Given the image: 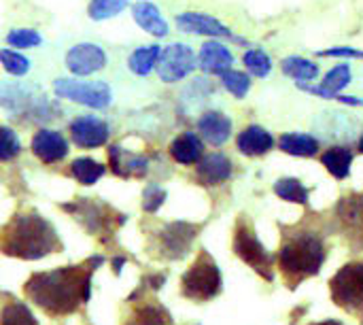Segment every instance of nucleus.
I'll list each match as a JSON object with an SVG mask.
<instances>
[{"label": "nucleus", "mask_w": 363, "mask_h": 325, "mask_svg": "<svg viewBox=\"0 0 363 325\" xmlns=\"http://www.w3.org/2000/svg\"><path fill=\"white\" fill-rule=\"evenodd\" d=\"M91 272L94 268H89V264L39 272L28 281L26 293L37 306L53 317L70 314L89 300Z\"/></svg>", "instance_id": "f257e3e1"}, {"label": "nucleus", "mask_w": 363, "mask_h": 325, "mask_svg": "<svg viewBox=\"0 0 363 325\" xmlns=\"http://www.w3.org/2000/svg\"><path fill=\"white\" fill-rule=\"evenodd\" d=\"M58 249L62 243L56 228L37 212L15 215L0 232V251L13 257L41 260Z\"/></svg>", "instance_id": "f03ea898"}, {"label": "nucleus", "mask_w": 363, "mask_h": 325, "mask_svg": "<svg viewBox=\"0 0 363 325\" xmlns=\"http://www.w3.org/2000/svg\"><path fill=\"white\" fill-rule=\"evenodd\" d=\"M325 262L323 236L312 230H298L283 236L279 251V270L293 289L302 281L319 274Z\"/></svg>", "instance_id": "7ed1b4c3"}, {"label": "nucleus", "mask_w": 363, "mask_h": 325, "mask_svg": "<svg viewBox=\"0 0 363 325\" xmlns=\"http://www.w3.org/2000/svg\"><path fill=\"white\" fill-rule=\"evenodd\" d=\"M234 253L249 264L260 276L266 281H274V257L268 253V249L260 243L253 224L247 217H240L234 228Z\"/></svg>", "instance_id": "20e7f679"}, {"label": "nucleus", "mask_w": 363, "mask_h": 325, "mask_svg": "<svg viewBox=\"0 0 363 325\" xmlns=\"http://www.w3.org/2000/svg\"><path fill=\"white\" fill-rule=\"evenodd\" d=\"M221 272L215 264V260L202 251L196 262L187 268V272L181 279V293L193 302H208L219 295L221 291Z\"/></svg>", "instance_id": "39448f33"}, {"label": "nucleus", "mask_w": 363, "mask_h": 325, "mask_svg": "<svg viewBox=\"0 0 363 325\" xmlns=\"http://www.w3.org/2000/svg\"><path fill=\"white\" fill-rule=\"evenodd\" d=\"M329 293L342 310L363 319V262L342 266L329 281Z\"/></svg>", "instance_id": "423d86ee"}, {"label": "nucleus", "mask_w": 363, "mask_h": 325, "mask_svg": "<svg viewBox=\"0 0 363 325\" xmlns=\"http://www.w3.org/2000/svg\"><path fill=\"white\" fill-rule=\"evenodd\" d=\"M53 91L58 98L72 100L89 108H106L113 100L110 87L104 81H79V79H56Z\"/></svg>", "instance_id": "0eeeda50"}, {"label": "nucleus", "mask_w": 363, "mask_h": 325, "mask_svg": "<svg viewBox=\"0 0 363 325\" xmlns=\"http://www.w3.org/2000/svg\"><path fill=\"white\" fill-rule=\"evenodd\" d=\"M155 68L164 83H177L196 68V56L187 45L172 43L160 51Z\"/></svg>", "instance_id": "6e6552de"}, {"label": "nucleus", "mask_w": 363, "mask_h": 325, "mask_svg": "<svg viewBox=\"0 0 363 325\" xmlns=\"http://www.w3.org/2000/svg\"><path fill=\"white\" fill-rule=\"evenodd\" d=\"M196 236H198V226H191V224H185V222L168 224L160 232V249H162L164 257L181 260L191 249V243H193Z\"/></svg>", "instance_id": "1a4fd4ad"}, {"label": "nucleus", "mask_w": 363, "mask_h": 325, "mask_svg": "<svg viewBox=\"0 0 363 325\" xmlns=\"http://www.w3.org/2000/svg\"><path fill=\"white\" fill-rule=\"evenodd\" d=\"M70 139L77 147L81 149H96L106 145L108 141V124L100 117L94 115H81L70 122Z\"/></svg>", "instance_id": "9d476101"}, {"label": "nucleus", "mask_w": 363, "mask_h": 325, "mask_svg": "<svg viewBox=\"0 0 363 325\" xmlns=\"http://www.w3.org/2000/svg\"><path fill=\"white\" fill-rule=\"evenodd\" d=\"M66 66L77 77H87L106 66V53L102 47L94 43H79L68 49L66 53Z\"/></svg>", "instance_id": "9b49d317"}, {"label": "nucleus", "mask_w": 363, "mask_h": 325, "mask_svg": "<svg viewBox=\"0 0 363 325\" xmlns=\"http://www.w3.org/2000/svg\"><path fill=\"white\" fill-rule=\"evenodd\" d=\"M32 153L45 164H56L68 155V141L58 130H39L32 139Z\"/></svg>", "instance_id": "f8f14e48"}, {"label": "nucleus", "mask_w": 363, "mask_h": 325, "mask_svg": "<svg viewBox=\"0 0 363 325\" xmlns=\"http://www.w3.org/2000/svg\"><path fill=\"white\" fill-rule=\"evenodd\" d=\"M338 219L350 245L355 249L363 247V202L355 198H344L338 204Z\"/></svg>", "instance_id": "ddd939ff"}, {"label": "nucleus", "mask_w": 363, "mask_h": 325, "mask_svg": "<svg viewBox=\"0 0 363 325\" xmlns=\"http://www.w3.org/2000/svg\"><path fill=\"white\" fill-rule=\"evenodd\" d=\"M177 26L183 32L189 34H204V37H231V30L221 24L219 20H215L212 15L206 13H196V11H187L181 13L177 18Z\"/></svg>", "instance_id": "4468645a"}, {"label": "nucleus", "mask_w": 363, "mask_h": 325, "mask_svg": "<svg viewBox=\"0 0 363 325\" xmlns=\"http://www.w3.org/2000/svg\"><path fill=\"white\" fill-rule=\"evenodd\" d=\"M198 132L208 145H223L231 134V120L219 111H208L198 120Z\"/></svg>", "instance_id": "2eb2a0df"}, {"label": "nucleus", "mask_w": 363, "mask_h": 325, "mask_svg": "<svg viewBox=\"0 0 363 325\" xmlns=\"http://www.w3.org/2000/svg\"><path fill=\"white\" fill-rule=\"evenodd\" d=\"M196 174H198V181L202 185H219V183L227 181L231 177V162L223 153L204 155L198 162Z\"/></svg>", "instance_id": "dca6fc26"}, {"label": "nucleus", "mask_w": 363, "mask_h": 325, "mask_svg": "<svg viewBox=\"0 0 363 325\" xmlns=\"http://www.w3.org/2000/svg\"><path fill=\"white\" fill-rule=\"evenodd\" d=\"M198 64L208 75H223L225 70L231 68L234 58H231V53H229V49L225 45H221L217 41H208L200 49Z\"/></svg>", "instance_id": "f3484780"}, {"label": "nucleus", "mask_w": 363, "mask_h": 325, "mask_svg": "<svg viewBox=\"0 0 363 325\" xmlns=\"http://www.w3.org/2000/svg\"><path fill=\"white\" fill-rule=\"evenodd\" d=\"M108 158H110V166H113L115 174H119V177H143L149 168L147 158L126 151L119 145L110 147Z\"/></svg>", "instance_id": "a211bd4d"}, {"label": "nucleus", "mask_w": 363, "mask_h": 325, "mask_svg": "<svg viewBox=\"0 0 363 325\" xmlns=\"http://www.w3.org/2000/svg\"><path fill=\"white\" fill-rule=\"evenodd\" d=\"M236 145L240 153H245L249 158H257V155H266L274 147V139L268 130L260 126H249L238 134Z\"/></svg>", "instance_id": "6ab92c4d"}, {"label": "nucleus", "mask_w": 363, "mask_h": 325, "mask_svg": "<svg viewBox=\"0 0 363 325\" xmlns=\"http://www.w3.org/2000/svg\"><path fill=\"white\" fill-rule=\"evenodd\" d=\"M132 18H134V22L145 30V32H149V34H153V37H166L168 34V24H166V20L162 18V13H160V9L153 5V3H149V0H139V3L132 7Z\"/></svg>", "instance_id": "aec40b11"}, {"label": "nucleus", "mask_w": 363, "mask_h": 325, "mask_svg": "<svg viewBox=\"0 0 363 325\" xmlns=\"http://www.w3.org/2000/svg\"><path fill=\"white\" fill-rule=\"evenodd\" d=\"M170 155L174 162L183 164V166H191L198 164L204 155V145L200 141L198 134L193 132H183L179 134L172 143H170Z\"/></svg>", "instance_id": "412c9836"}, {"label": "nucleus", "mask_w": 363, "mask_h": 325, "mask_svg": "<svg viewBox=\"0 0 363 325\" xmlns=\"http://www.w3.org/2000/svg\"><path fill=\"white\" fill-rule=\"evenodd\" d=\"M279 147L281 151L289 153V155H298V158H312L319 151V141L314 136L308 134H300V132H287L279 139Z\"/></svg>", "instance_id": "4be33fe9"}, {"label": "nucleus", "mask_w": 363, "mask_h": 325, "mask_svg": "<svg viewBox=\"0 0 363 325\" xmlns=\"http://www.w3.org/2000/svg\"><path fill=\"white\" fill-rule=\"evenodd\" d=\"M321 164L327 168V172L336 179H346L350 174L352 153L346 147H331L321 155Z\"/></svg>", "instance_id": "5701e85b"}, {"label": "nucleus", "mask_w": 363, "mask_h": 325, "mask_svg": "<svg viewBox=\"0 0 363 325\" xmlns=\"http://www.w3.org/2000/svg\"><path fill=\"white\" fill-rule=\"evenodd\" d=\"M126 325H172V317L162 304H147L136 308Z\"/></svg>", "instance_id": "b1692460"}, {"label": "nucleus", "mask_w": 363, "mask_h": 325, "mask_svg": "<svg viewBox=\"0 0 363 325\" xmlns=\"http://www.w3.org/2000/svg\"><path fill=\"white\" fill-rule=\"evenodd\" d=\"M160 45H147V47H139L136 51L130 53V60H128V66L134 75L139 77H145L153 70V66L158 64V58H160Z\"/></svg>", "instance_id": "393cba45"}, {"label": "nucleus", "mask_w": 363, "mask_h": 325, "mask_svg": "<svg viewBox=\"0 0 363 325\" xmlns=\"http://www.w3.org/2000/svg\"><path fill=\"white\" fill-rule=\"evenodd\" d=\"M70 174L81 183V185H94L102 174H104V166L91 158H77L70 164Z\"/></svg>", "instance_id": "a878e982"}, {"label": "nucleus", "mask_w": 363, "mask_h": 325, "mask_svg": "<svg viewBox=\"0 0 363 325\" xmlns=\"http://www.w3.org/2000/svg\"><path fill=\"white\" fill-rule=\"evenodd\" d=\"M281 68H283L285 75L293 77L295 81H312V79L319 75L317 64H312L310 60L300 58V56H289V58H285L283 64H281Z\"/></svg>", "instance_id": "bb28decb"}, {"label": "nucleus", "mask_w": 363, "mask_h": 325, "mask_svg": "<svg viewBox=\"0 0 363 325\" xmlns=\"http://www.w3.org/2000/svg\"><path fill=\"white\" fill-rule=\"evenodd\" d=\"M0 325H39V321L24 302H9L0 312Z\"/></svg>", "instance_id": "cd10ccee"}, {"label": "nucleus", "mask_w": 363, "mask_h": 325, "mask_svg": "<svg viewBox=\"0 0 363 325\" xmlns=\"http://www.w3.org/2000/svg\"><path fill=\"white\" fill-rule=\"evenodd\" d=\"M274 193L281 200L293 202V204H306L308 202V187L302 185L298 179H279L274 183Z\"/></svg>", "instance_id": "c85d7f7f"}, {"label": "nucleus", "mask_w": 363, "mask_h": 325, "mask_svg": "<svg viewBox=\"0 0 363 325\" xmlns=\"http://www.w3.org/2000/svg\"><path fill=\"white\" fill-rule=\"evenodd\" d=\"M130 5V0H91L89 3V18L94 22H102V20H110L117 13H121Z\"/></svg>", "instance_id": "c756f323"}, {"label": "nucleus", "mask_w": 363, "mask_h": 325, "mask_svg": "<svg viewBox=\"0 0 363 325\" xmlns=\"http://www.w3.org/2000/svg\"><path fill=\"white\" fill-rule=\"evenodd\" d=\"M242 62H245L247 70L255 77H268L272 70V60L262 49H249L245 56H242Z\"/></svg>", "instance_id": "7c9ffc66"}, {"label": "nucleus", "mask_w": 363, "mask_h": 325, "mask_svg": "<svg viewBox=\"0 0 363 325\" xmlns=\"http://www.w3.org/2000/svg\"><path fill=\"white\" fill-rule=\"evenodd\" d=\"M20 151H22V143L18 132L9 126H0V162H9L18 158Z\"/></svg>", "instance_id": "2f4dec72"}, {"label": "nucleus", "mask_w": 363, "mask_h": 325, "mask_svg": "<svg viewBox=\"0 0 363 325\" xmlns=\"http://www.w3.org/2000/svg\"><path fill=\"white\" fill-rule=\"evenodd\" d=\"M221 81H223V87L236 98H245L247 91L251 89V79L240 70H231V68L225 70L221 75Z\"/></svg>", "instance_id": "473e14b6"}, {"label": "nucleus", "mask_w": 363, "mask_h": 325, "mask_svg": "<svg viewBox=\"0 0 363 325\" xmlns=\"http://www.w3.org/2000/svg\"><path fill=\"white\" fill-rule=\"evenodd\" d=\"M0 64L13 77H24L30 70V60L13 49H0Z\"/></svg>", "instance_id": "72a5a7b5"}, {"label": "nucleus", "mask_w": 363, "mask_h": 325, "mask_svg": "<svg viewBox=\"0 0 363 325\" xmlns=\"http://www.w3.org/2000/svg\"><path fill=\"white\" fill-rule=\"evenodd\" d=\"M7 43L18 49H32L43 43V37L39 34V30L32 28H15L7 34Z\"/></svg>", "instance_id": "f704fd0d"}, {"label": "nucleus", "mask_w": 363, "mask_h": 325, "mask_svg": "<svg viewBox=\"0 0 363 325\" xmlns=\"http://www.w3.org/2000/svg\"><path fill=\"white\" fill-rule=\"evenodd\" d=\"M348 83H350V68H348L346 64H340V66L331 68V70L325 75V79H323L321 87H323L325 91H329V94L338 96V91H340V89H344Z\"/></svg>", "instance_id": "c9c22d12"}, {"label": "nucleus", "mask_w": 363, "mask_h": 325, "mask_svg": "<svg viewBox=\"0 0 363 325\" xmlns=\"http://www.w3.org/2000/svg\"><path fill=\"white\" fill-rule=\"evenodd\" d=\"M164 200H166V189L153 183V185H149V187L145 189V193H143V208H145L147 212H155V210L164 204Z\"/></svg>", "instance_id": "e433bc0d"}, {"label": "nucleus", "mask_w": 363, "mask_h": 325, "mask_svg": "<svg viewBox=\"0 0 363 325\" xmlns=\"http://www.w3.org/2000/svg\"><path fill=\"white\" fill-rule=\"evenodd\" d=\"M323 58H363V51H357L352 47H331L325 51H319Z\"/></svg>", "instance_id": "4c0bfd02"}, {"label": "nucleus", "mask_w": 363, "mask_h": 325, "mask_svg": "<svg viewBox=\"0 0 363 325\" xmlns=\"http://www.w3.org/2000/svg\"><path fill=\"white\" fill-rule=\"evenodd\" d=\"M310 325H342V323L336 319H327V321H319V323H310Z\"/></svg>", "instance_id": "58836bf2"}, {"label": "nucleus", "mask_w": 363, "mask_h": 325, "mask_svg": "<svg viewBox=\"0 0 363 325\" xmlns=\"http://www.w3.org/2000/svg\"><path fill=\"white\" fill-rule=\"evenodd\" d=\"M359 151L363 153V136H361V141H359Z\"/></svg>", "instance_id": "ea45409f"}]
</instances>
